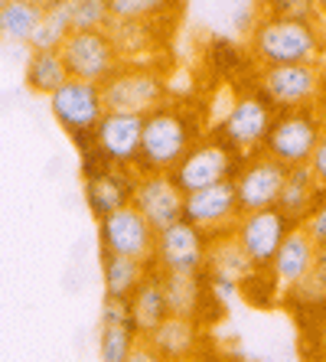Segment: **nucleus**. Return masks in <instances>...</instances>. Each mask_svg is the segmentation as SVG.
<instances>
[{
	"label": "nucleus",
	"instance_id": "1",
	"mask_svg": "<svg viewBox=\"0 0 326 362\" xmlns=\"http://www.w3.org/2000/svg\"><path fill=\"white\" fill-rule=\"evenodd\" d=\"M248 56L258 69L326 62V30L310 20L261 17L248 36Z\"/></svg>",
	"mask_w": 326,
	"mask_h": 362
},
{
	"label": "nucleus",
	"instance_id": "2",
	"mask_svg": "<svg viewBox=\"0 0 326 362\" xmlns=\"http://www.w3.org/2000/svg\"><path fill=\"white\" fill-rule=\"evenodd\" d=\"M202 134V118L186 105H160L144 118L141 163L137 173H173L176 163L192 151V144Z\"/></svg>",
	"mask_w": 326,
	"mask_h": 362
},
{
	"label": "nucleus",
	"instance_id": "3",
	"mask_svg": "<svg viewBox=\"0 0 326 362\" xmlns=\"http://www.w3.org/2000/svg\"><path fill=\"white\" fill-rule=\"evenodd\" d=\"M101 92L108 111L147 118L151 111L170 101V82L163 69H157L153 62H121V69L101 85Z\"/></svg>",
	"mask_w": 326,
	"mask_h": 362
},
{
	"label": "nucleus",
	"instance_id": "4",
	"mask_svg": "<svg viewBox=\"0 0 326 362\" xmlns=\"http://www.w3.org/2000/svg\"><path fill=\"white\" fill-rule=\"evenodd\" d=\"M245 160H248L245 153H238L228 141H222L216 131H209L206 137H199V141L192 144V151L176 163V170L170 177H173V183L183 193H196L202 186L235 180Z\"/></svg>",
	"mask_w": 326,
	"mask_h": 362
},
{
	"label": "nucleus",
	"instance_id": "5",
	"mask_svg": "<svg viewBox=\"0 0 326 362\" xmlns=\"http://www.w3.org/2000/svg\"><path fill=\"white\" fill-rule=\"evenodd\" d=\"M323 131H326V118L320 115L317 105L277 111L274 124L268 131V141H264V153L281 160L284 167L310 163V153L320 144Z\"/></svg>",
	"mask_w": 326,
	"mask_h": 362
},
{
	"label": "nucleus",
	"instance_id": "6",
	"mask_svg": "<svg viewBox=\"0 0 326 362\" xmlns=\"http://www.w3.org/2000/svg\"><path fill=\"white\" fill-rule=\"evenodd\" d=\"M277 108L271 105V98L261 92V85L255 82V88L242 92L232 101V108L226 111L222 124L216 127V134L222 141H228L238 153L251 157V153L264 151V141H268V131L274 124Z\"/></svg>",
	"mask_w": 326,
	"mask_h": 362
},
{
	"label": "nucleus",
	"instance_id": "7",
	"mask_svg": "<svg viewBox=\"0 0 326 362\" xmlns=\"http://www.w3.org/2000/svg\"><path fill=\"white\" fill-rule=\"evenodd\" d=\"M258 85L277 111L310 108L326 92V62H297V66L258 69Z\"/></svg>",
	"mask_w": 326,
	"mask_h": 362
},
{
	"label": "nucleus",
	"instance_id": "8",
	"mask_svg": "<svg viewBox=\"0 0 326 362\" xmlns=\"http://www.w3.org/2000/svg\"><path fill=\"white\" fill-rule=\"evenodd\" d=\"M59 52L66 59L69 76L82 82L105 85L121 69V56L108 30H72Z\"/></svg>",
	"mask_w": 326,
	"mask_h": 362
},
{
	"label": "nucleus",
	"instance_id": "9",
	"mask_svg": "<svg viewBox=\"0 0 326 362\" xmlns=\"http://www.w3.org/2000/svg\"><path fill=\"white\" fill-rule=\"evenodd\" d=\"M206 248H209L206 232H199L192 222L180 219L157 232L151 268H157L160 274H202L206 271Z\"/></svg>",
	"mask_w": 326,
	"mask_h": 362
},
{
	"label": "nucleus",
	"instance_id": "10",
	"mask_svg": "<svg viewBox=\"0 0 326 362\" xmlns=\"http://www.w3.org/2000/svg\"><path fill=\"white\" fill-rule=\"evenodd\" d=\"M50 115L69 137L82 134V131H95L98 121L105 118V92L95 82H82V78H69L62 88L46 98Z\"/></svg>",
	"mask_w": 326,
	"mask_h": 362
},
{
	"label": "nucleus",
	"instance_id": "11",
	"mask_svg": "<svg viewBox=\"0 0 326 362\" xmlns=\"http://www.w3.org/2000/svg\"><path fill=\"white\" fill-rule=\"evenodd\" d=\"M153 245H157V228L134 206L115 209L111 216L98 219V252L124 255V258H137V262L151 264Z\"/></svg>",
	"mask_w": 326,
	"mask_h": 362
},
{
	"label": "nucleus",
	"instance_id": "12",
	"mask_svg": "<svg viewBox=\"0 0 326 362\" xmlns=\"http://www.w3.org/2000/svg\"><path fill=\"white\" fill-rule=\"evenodd\" d=\"M238 216H242V206L235 193V180H222V183L202 186L196 193H186L183 219L192 222L199 232H206V238L232 232Z\"/></svg>",
	"mask_w": 326,
	"mask_h": 362
},
{
	"label": "nucleus",
	"instance_id": "13",
	"mask_svg": "<svg viewBox=\"0 0 326 362\" xmlns=\"http://www.w3.org/2000/svg\"><path fill=\"white\" fill-rule=\"evenodd\" d=\"M287 180V167L264 151L251 153L242 163L238 177H235V193H238V206L242 212H258V209H274L281 199Z\"/></svg>",
	"mask_w": 326,
	"mask_h": 362
},
{
	"label": "nucleus",
	"instance_id": "14",
	"mask_svg": "<svg viewBox=\"0 0 326 362\" xmlns=\"http://www.w3.org/2000/svg\"><path fill=\"white\" fill-rule=\"evenodd\" d=\"M291 222L281 216V209H258V212H242L235 222L232 235L245 248L255 268H271L277 248L291 232Z\"/></svg>",
	"mask_w": 326,
	"mask_h": 362
},
{
	"label": "nucleus",
	"instance_id": "15",
	"mask_svg": "<svg viewBox=\"0 0 326 362\" xmlns=\"http://www.w3.org/2000/svg\"><path fill=\"white\" fill-rule=\"evenodd\" d=\"M144 141V118L124 111H105V118L95 127V147L108 157L117 170H137Z\"/></svg>",
	"mask_w": 326,
	"mask_h": 362
},
{
	"label": "nucleus",
	"instance_id": "16",
	"mask_svg": "<svg viewBox=\"0 0 326 362\" xmlns=\"http://www.w3.org/2000/svg\"><path fill=\"white\" fill-rule=\"evenodd\" d=\"M183 202H186V193L173 183L170 173H141L137 177V189H134V202L131 206L157 232L183 219Z\"/></svg>",
	"mask_w": 326,
	"mask_h": 362
},
{
	"label": "nucleus",
	"instance_id": "17",
	"mask_svg": "<svg viewBox=\"0 0 326 362\" xmlns=\"http://www.w3.org/2000/svg\"><path fill=\"white\" fill-rule=\"evenodd\" d=\"M317 255H320V245L307 235L303 226H293L291 232H287V238L281 242V248H277V255H274V262H271V271H274V278L284 294L293 284H301L310 271H313Z\"/></svg>",
	"mask_w": 326,
	"mask_h": 362
},
{
	"label": "nucleus",
	"instance_id": "18",
	"mask_svg": "<svg viewBox=\"0 0 326 362\" xmlns=\"http://www.w3.org/2000/svg\"><path fill=\"white\" fill-rule=\"evenodd\" d=\"M206 339L209 337H206V327H202L199 320L170 313L153 333L144 337V343H151V349H157L167 362H180V359H186V356L199 353L202 346H209Z\"/></svg>",
	"mask_w": 326,
	"mask_h": 362
},
{
	"label": "nucleus",
	"instance_id": "19",
	"mask_svg": "<svg viewBox=\"0 0 326 362\" xmlns=\"http://www.w3.org/2000/svg\"><path fill=\"white\" fill-rule=\"evenodd\" d=\"M137 170H117L111 167L108 173L88 180L85 183V206L95 216V222L111 216L115 209H124L134 202V189H137Z\"/></svg>",
	"mask_w": 326,
	"mask_h": 362
},
{
	"label": "nucleus",
	"instance_id": "20",
	"mask_svg": "<svg viewBox=\"0 0 326 362\" xmlns=\"http://www.w3.org/2000/svg\"><path fill=\"white\" fill-rule=\"evenodd\" d=\"M323 186L317 183L310 163H297V167H287V180H284V189H281V199H277L274 209H281L291 226H303V219L310 216V209L317 206Z\"/></svg>",
	"mask_w": 326,
	"mask_h": 362
},
{
	"label": "nucleus",
	"instance_id": "21",
	"mask_svg": "<svg viewBox=\"0 0 326 362\" xmlns=\"http://www.w3.org/2000/svg\"><path fill=\"white\" fill-rule=\"evenodd\" d=\"M170 317V307H167V294H163V278H160V271L151 268L147 271V278L141 281L134 294H131V320H134V329L137 337H147L160 323Z\"/></svg>",
	"mask_w": 326,
	"mask_h": 362
},
{
	"label": "nucleus",
	"instance_id": "22",
	"mask_svg": "<svg viewBox=\"0 0 326 362\" xmlns=\"http://www.w3.org/2000/svg\"><path fill=\"white\" fill-rule=\"evenodd\" d=\"M108 33L121 62H151V52L157 49L160 20H111Z\"/></svg>",
	"mask_w": 326,
	"mask_h": 362
},
{
	"label": "nucleus",
	"instance_id": "23",
	"mask_svg": "<svg viewBox=\"0 0 326 362\" xmlns=\"http://www.w3.org/2000/svg\"><path fill=\"white\" fill-rule=\"evenodd\" d=\"M251 271H255V264H251V258L245 255V248L238 245V238L232 232L209 238V248H206V274L209 278L242 284Z\"/></svg>",
	"mask_w": 326,
	"mask_h": 362
},
{
	"label": "nucleus",
	"instance_id": "24",
	"mask_svg": "<svg viewBox=\"0 0 326 362\" xmlns=\"http://www.w3.org/2000/svg\"><path fill=\"white\" fill-rule=\"evenodd\" d=\"M151 264L137 262V258H124V255L101 252V284H105V297H121L131 300L141 281L147 278Z\"/></svg>",
	"mask_w": 326,
	"mask_h": 362
},
{
	"label": "nucleus",
	"instance_id": "25",
	"mask_svg": "<svg viewBox=\"0 0 326 362\" xmlns=\"http://www.w3.org/2000/svg\"><path fill=\"white\" fill-rule=\"evenodd\" d=\"M69 69H66V59L59 49H42V52H30V59L23 66V85L30 88L33 95H42L50 98L56 88L69 82Z\"/></svg>",
	"mask_w": 326,
	"mask_h": 362
},
{
	"label": "nucleus",
	"instance_id": "26",
	"mask_svg": "<svg viewBox=\"0 0 326 362\" xmlns=\"http://www.w3.org/2000/svg\"><path fill=\"white\" fill-rule=\"evenodd\" d=\"M42 10L26 4V0H10L0 7V42L7 46H30L36 23H40Z\"/></svg>",
	"mask_w": 326,
	"mask_h": 362
},
{
	"label": "nucleus",
	"instance_id": "27",
	"mask_svg": "<svg viewBox=\"0 0 326 362\" xmlns=\"http://www.w3.org/2000/svg\"><path fill=\"white\" fill-rule=\"evenodd\" d=\"M72 33V23H69L62 4H52L50 10H42L40 23H36L33 36H30V49L42 52V49H62V42Z\"/></svg>",
	"mask_w": 326,
	"mask_h": 362
},
{
	"label": "nucleus",
	"instance_id": "28",
	"mask_svg": "<svg viewBox=\"0 0 326 362\" xmlns=\"http://www.w3.org/2000/svg\"><path fill=\"white\" fill-rule=\"evenodd\" d=\"M238 294H242L251 307L268 310V307L281 303L284 291H281V284H277V278H274V271H271V268H255L248 278L238 284Z\"/></svg>",
	"mask_w": 326,
	"mask_h": 362
},
{
	"label": "nucleus",
	"instance_id": "29",
	"mask_svg": "<svg viewBox=\"0 0 326 362\" xmlns=\"http://www.w3.org/2000/svg\"><path fill=\"white\" fill-rule=\"evenodd\" d=\"M137 343L134 327H98V362H127Z\"/></svg>",
	"mask_w": 326,
	"mask_h": 362
},
{
	"label": "nucleus",
	"instance_id": "30",
	"mask_svg": "<svg viewBox=\"0 0 326 362\" xmlns=\"http://www.w3.org/2000/svg\"><path fill=\"white\" fill-rule=\"evenodd\" d=\"M72 30H108L111 7L108 0H59Z\"/></svg>",
	"mask_w": 326,
	"mask_h": 362
},
{
	"label": "nucleus",
	"instance_id": "31",
	"mask_svg": "<svg viewBox=\"0 0 326 362\" xmlns=\"http://www.w3.org/2000/svg\"><path fill=\"white\" fill-rule=\"evenodd\" d=\"M111 20H163L170 17L180 0H108Z\"/></svg>",
	"mask_w": 326,
	"mask_h": 362
},
{
	"label": "nucleus",
	"instance_id": "32",
	"mask_svg": "<svg viewBox=\"0 0 326 362\" xmlns=\"http://www.w3.org/2000/svg\"><path fill=\"white\" fill-rule=\"evenodd\" d=\"M261 17H284V20H310L323 23L317 0H258Z\"/></svg>",
	"mask_w": 326,
	"mask_h": 362
},
{
	"label": "nucleus",
	"instance_id": "33",
	"mask_svg": "<svg viewBox=\"0 0 326 362\" xmlns=\"http://www.w3.org/2000/svg\"><path fill=\"white\" fill-rule=\"evenodd\" d=\"M258 20H261V10L255 0H232V4H228V23H232L235 33L251 36V30L258 26Z\"/></svg>",
	"mask_w": 326,
	"mask_h": 362
},
{
	"label": "nucleus",
	"instance_id": "34",
	"mask_svg": "<svg viewBox=\"0 0 326 362\" xmlns=\"http://www.w3.org/2000/svg\"><path fill=\"white\" fill-rule=\"evenodd\" d=\"M98 327H134V320H131V300L105 297L101 300V313H98Z\"/></svg>",
	"mask_w": 326,
	"mask_h": 362
},
{
	"label": "nucleus",
	"instance_id": "35",
	"mask_svg": "<svg viewBox=\"0 0 326 362\" xmlns=\"http://www.w3.org/2000/svg\"><path fill=\"white\" fill-rule=\"evenodd\" d=\"M303 228H307V235L313 238L320 248H326V189L320 193L317 206H313V209H310V216L303 219Z\"/></svg>",
	"mask_w": 326,
	"mask_h": 362
},
{
	"label": "nucleus",
	"instance_id": "36",
	"mask_svg": "<svg viewBox=\"0 0 326 362\" xmlns=\"http://www.w3.org/2000/svg\"><path fill=\"white\" fill-rule=\"evenodd\" d=\"M108 170H111V163H108V157H105L98 147L78 153V173H82L85 183H88V180H95V177H101V173H108Z\"/></svg>",
	"mask_w": 326,
	"mask_h": 362
},
{
	"label": "nucleus",
	"instance_id": "37",
	"mask_svg": "<svg viewBox=\"0 0 326 362\" xmlns=\"http://www.w3.org/2000/svg\"><path fill=\"white\" fill-rule=\"evenodd\" d=\"M310 170H313L317 183L326 189V131H323V137H320V144L313 147V153H310Z\"/></svg>",
	"mask_w": 326,
	"mask_h": 362
},
{
	"label": "nucleus",
	"instance_id": "38",
	"mask_svg": "<svg viewBox=\"0 0 326 362\" xmlns=\"http://www.w3.org/2000/svg\"><path fill=\"white\" fill-rule=\"evenodd\" d=\"M127 362H167V359H163L157 349H151V343H144L141 339V343L134 346V353H131V359Z\"/></svg>",
	"mask_w": 326,
	"mask_h": 362
},
{
	"label": "nucleus",
	"instance_id": "39",
	"mask_svg": "<svg viewBox=\"0 0 326 362\" xmlns=\"http://www.w3.org/2000/svg\"><path fill=\"white\" fill-rule=\"evenodd\" d=\"M180 362H228L226 356H219L212 346H202L199 353H192V356H186V359H180Z\"/></svg>",
	"mask_w": 326,
	"mask_h": 362
},
{
	"label": "nucleus",
	"instance_id": "40",
	"mask_svg": "<svg viewBox=\"0 0 326 362\" xmlns=\"http://www.w3.org/2000/svg\"><path fill=\"white\" fill-rule=\"evenodd\" d=\"M26 4H33V7H40V10H50L52 4H59V0H26Z\"/></svg>",
	"mask_w": 326,
	"mask_h": 362
},
{
	"label": "nucleus",
	"instance_id": "41",
	"mask_svg": "<svg viewBox=\"0 0 326 362\" xmlns=\"http://www.w3.org/2000/svg\"><path fill=\"white\" fill-rule=\"evenodd\" d=\"M317 7H320V13H323V23H326V0H317Z\"/></svg>",
	"mask_w": 326,
	"mask_h": 362
},
{
	"label": "nucleus",
	"instance_id": "42",
	"mask_svg": "<svg viewBox=\"0 0 326 362\" xmlns=\"http://www.w3.org/2000/svg\"><path fill=\"white\" fill-rule=\"evenodd\" d=\"M4 4H10V0H0V7H4Z\"/></svg>",
	"mask_w": 326,
	"mask_h": 362
}]
</instances>
